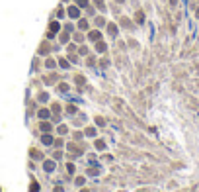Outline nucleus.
Instances as JSON below:
<instances>
[{"label":"nucleus","instance_id":"f257e3e1","mask_svg":"<svg viewBox=\"0 0 199 192\" xmlns=\"http://www.w3.org/2000/svg\"><path fill=\"white\" fill-rule=\"evenodd\" d=\"M68 14H71L72 18H78V10H76V8H71V10H68Z\"/></svg>","mask_w":199,"mask_h":192}]
</instances>
